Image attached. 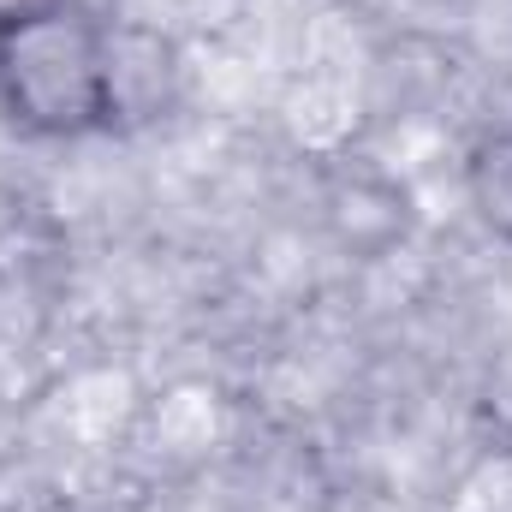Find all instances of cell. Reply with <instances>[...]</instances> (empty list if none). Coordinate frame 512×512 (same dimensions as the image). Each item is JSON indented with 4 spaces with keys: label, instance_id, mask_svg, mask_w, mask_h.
Segmentation results:
<instances>
[{
    "label": "cell",
    "instance_id": "1",
    "mask_svg": "<svg viewBox=\"0 0 512 512\" xmlns=\"http://www.w3.org/2000/svg\"><path fill=\"white\" fill-rule=\"evenodd\" d=\"M0 120L30 143L120 131V30L90 0H30L0 24Z\"/></svg>",
    "mask_w": 512,
    "mask_h": 512
},
{
    "label": "cell",
    "instance_id": "2",
    "mask_svg": "<svg viewBox=\"0 0 512 512\" xmlns=\"http://www.w3.org/2000/svg\"><path fill=\"white\" fill-rule=\"evenodd\" d=\"M328 221H334L346 251L382 256L411 227V197H405V185H393L376 167H352V173L328 179Z\"/></svg>",
    "mask_w": 512,
    "mask_h": 512
},
{
    "label": "cell",
    "instance_id": "4",
    "mask_svg": "<svg viewBox=\"0 0 512 512\" xmlns=\"http://www.w3.org/2000/svg\"><path fill=\"white\" fill-rule=\"evenodd\" d=\"M24 6H30V0H0V24H6L12 12H24Z\"/></svg>",
    "mask_w": 512,
    "mask_h": 512
},
{
    "label": "cell",
    "instance_id": "3",
    "mask_svg": "<svg viewBox=\"0 0 512 512\" xmlns=\"http://www.w3.org/2000/svg\"><path fill=\"white\" fill-rule=\"evenodd\" d=\"M465 203L489 239L512 245V120L489 126L465 155Z\"/></svg>",
    "mask_w": 512,
    "mask_h": 512
}]
</instances>
